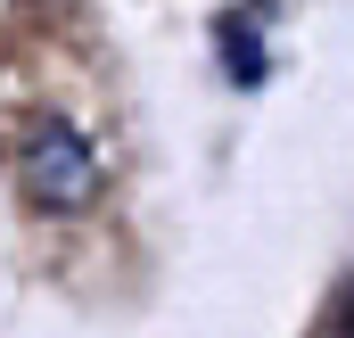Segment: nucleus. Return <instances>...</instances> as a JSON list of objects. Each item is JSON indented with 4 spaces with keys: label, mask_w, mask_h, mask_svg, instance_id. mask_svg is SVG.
Returning a JSON list of instances; mask_svg holds the SVG:
<instances>
[{
    "label": "nucleus",
    "mask_w": 354,
    "mask_h": 338,
    "mask_svg": "<svg viewBox=\"0 0 354 338\" xmlns=\"http://www.w3.org/2000/svg\"><path fill=\"white\" fill-rule=\"evenodd\" d=\"M25 190H33V206H50V215H83L91 198H99V149H91L75 124H33L25 132Z\"/></svg>",
    "instance_id": "obj_1"
},
{
    "label": "nucleus",
    "mask_w": 354,
    "mask_h": 338,
    "mask_svg": "<svg viewBox=\"0 0 354 338\" xmlns=\"http://www.w3.org/2000/svg\"><path fill=\"white\" fill-rule=\"evenodd\" d=\"M223 58H231L239 83H264V42H256L248 25H223Z\"/></svg>",
    "instance_id": "obj_2"
}]
</instances>
